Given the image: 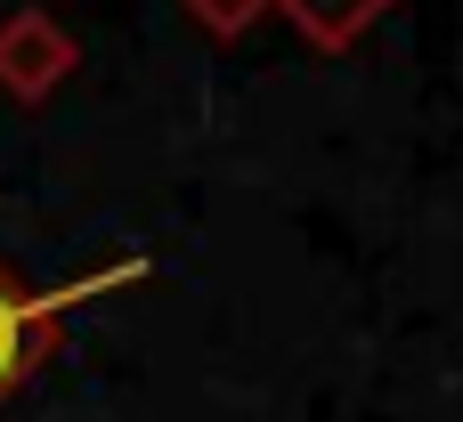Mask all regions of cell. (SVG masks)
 <instances>
[{"label":"cell","mask_w":463,"mask_h":422,"mask_svg":"<svg viewBox=\"0 0 463 422\" xmlns=\"http://www.w3.org/2000/svg\"><path fill=\"white\" fill-rule=\"evenodd\" d=\"M24 350H33V301H16V293L0 285V390L16 382V366H24Z\"/></svg>","instance_id":"6da1fadb"}]
</instances>
